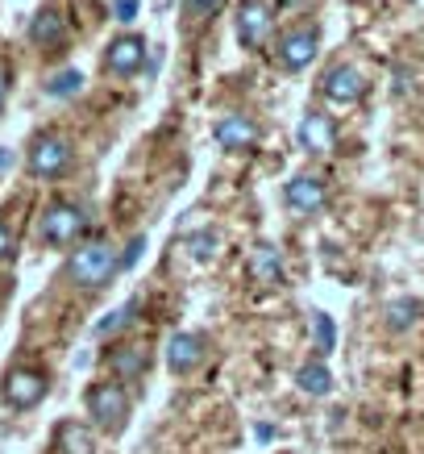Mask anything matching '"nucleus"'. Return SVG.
<instances>
[{
  "mask_svg": "<svg viewBox=\"0 0 424 454\" xmlns=\"http://www.w3.org/2000/svg\"><path fill=\"white\" fill-rule=\"evenodd\" d=\"M121 250L112 247L109 238H92L83 242L80 250H71L67 259V279L75 284L80 292H104L112 279L121 276Z\"/></svg>",
  "mask_w": 424,
  "mask_h": 454,
  "instance_id": "f257e3e1",
  "label": "nucleus"
},
{
  "mask_svg": "<svg viewBox=\"0 0 424 454\" xmlns=\"http://www.w3.org/2000/svg\"><path fill=\"white\" fill-rule=\"evenodd\" d=\"M88 230H92V217H88V208L75 205V200H55V205H46L42 225H38L42 242L55 247V250L80 247L83 238H88Z\"/></svg>",
  "mask_w": 424,
  "mask_h": 454,
  "instance_id": "f03ea898",
  "label": "nucleus"
},
{
  "mask_svg": "<svg viewBox=\"0 0 424 454\" xmlns=\"http://www.w3.org/2000/svg\"><path fill=\"white\" fill-rule=\"evenodd\" d=\"M83 409L92 417V426L104 429L109 438L125 434V426H129V392L117 380H100V384L88 387L83 392Z\"/></svg>",
  "mask_w": 424,
  "mask_h": 454,
  "instance_id": "7ed1b4c3",
  "label": "nucleus"
},
{
  "mask_svg": "<svg viewBox=\"0 0 424 454\" xmlns=\"http://www.w3.org/2000/svg\"><path fill=\"white\" fill-rule=\"evenodd\" d=\"M26 167H29V176H38V179L67 176L71 167H75V146H71V138H63L58 129H38V134L29 138Z\"/></svg>",
  "mask_w": 424,
  "mask_h": 454,
  "instance_id": "20e7f679",
  "label": "nucleus"
},
{
  "mask_svg": "<svg viewBox=\"0 0 424 454\" xmlns=\"http://www.w3.org/2000/svg\"><path fill=\"white\" fill-rule=\"evenodd\" d=\"M50 392V375L38 372V367H9L4 380H0V400L17 409V413H26V409H38L42 400Z\"/></svg>",
  "mask_w": 424,
  "mask_h": 454,
  "instance_id": "39448f33",
  "label": "nucleus"
},
{
  "mask_svg": "<svg viewBox=\"0 0 424 454\" xmlns=\"http://www.w3.org/2000/svg\"><path fill=\"white\" fill-rule=\"evenodd\" d=\"M316 55H320V29H316L312 21H300V26L283 29L279 42H274V59H279V67L283 71L312 67Z\"/></svg>",
  "mask_w": 424,
  "mask_h": 454,
  "instance_id": "423d86ee",
  "label": "nucleus"
},
{
  "mask_svg": "<svg viewBox=\"0 0 424 454\" xmlns=\"http://www.w3.org/2000/svg\"><path fill=\"white\" fill-rule=\"evenodd\" d=\"M233 26H237V42L246 51H266L274 42V9L266 0H242Z\"/></svg>",
  "mask_w": 424,
  "mask_h": 454,
  "instance_id": "0eeeda50",
  "label": "nucleus"
},
{
  "mask_svg": "<svg viewBox=\"0 0 424 454\" xmlns=\"http://www.w3.org/2000/svg\"><path fill=\"white\" fill-rule=\"evenodd\" d=\"M316 92H320L328 105H358L362 92H366V75H362L354 63H333V67H325V75L316 80Z\"/></svg>",
  "mask_w": 424,
  "mask_h": 454,
  "instance_id": "6e6552de",
  "label": "nucleus"
},
{
  "mask_svg": "<svg viewBox=\"0 0 424 454\" xmlns=\"http://www.w3.org/2000/svg\"><path fill=\"white\" fill-rule=\"evenodd\" d=\"M258 138H262L258 121L246 117V113H220L217 125H212V142L229 154H250L258 146Z\"/></svg>",
  "mask_w": 424,
  "mask_h": 454,
  "instance_id": "1a4fd4ad",
  "label": "nucleus"
},
{
  "mask_svg": "<svg viewBox=\"0 0 424 454\" xmlns=\"http://www.w3.org/2000/svg\"><path fill=\"white\" fill-rule=\"evenodd\" d=\"M296 138H300V146L308 154H316V159H328V154H337V142H342V134H337V121L328 117V113L320 109H308L300 117V129H296Z\"/></svg>",
  "mask_w": 424,
  "mask_h": 454,
  "instance_id": "9d476101",
  "label": "nucleus"
},
{
  "mask_svg": "<svg viewBox=\"0 0 424 454\" xmlns=\"http://www.w3.org/2000/svg\"><path fill=\"white\" fill-rule=\"evenodd\" d=\"M146 59H150L146 38H137V34H121V38L109 42V51H104V67H109L112 75H121V80H134L137 71H146Z\"/></svg>",
  "mask_w": 424,
  "mask_h": 454,
  "instance_id": "9b49d317",
  "label": "nucleus"
},
{
  "mask_svg": "<svg viewBox=\"0 0 424 454\" xmlns=\"http://www.w3.org/2000/svg\"><path fill=\"white\" fill-rule=\"evenodd\" d=\"M166 367L175 375H192L204 367V358H208V338L204 333H192V330H179L171 333V342H166Z\"/></svg>",
  "mask_w": 424,
  "mask_h": 454,
  "instance_id": "f8f14e48",
  "label": "nucleus"
},
{
  "mask_svg": "<svg viewBox=\"0 0 424 454\" xmlns=\"http://www.w3.org/2000/svg\"><path fill=\"white\" fill-rule=\"evenodd\" d=\"M283 205H288L291 213H300V217L320 213V208L328 205L325 179H320V176H291L288 184H283Z\"/></svg>",
  "mask_w": 424,
  "mask_h": 454,
  "instance_id": "ddd939ff",
  "label": "nucleus"
},
{
  "mask_svg": "<svg viewBox=\"0 0 424 454\" xmlns=\"http://www.w3.org/2000/svg\"><path fill=\"white\" fill-rule=\"evenodd\" d=\"M104 363H109V372H112V380H117V384H137V380H142V375L150 372V350H146V346H112L109 355H104Z\"/></svg>",
  "mask_w": 424,
  "mask_h": 454,
  "instance_id": "4468645a",
  "label": "nucleus"
},
{
  "mask_svg": "<svg viewBox=\"0 0 424 454\" xmlns=\"http://www.w3.org/2000/svg\"><path fill=\"white\" fill-rule=\"evenodd\" d=\"M250 279L266 284V288L283 284V254H279L274 242H258V247L250 250Z\"/></svg>",
  "mask_w": 424,
  "mask_h": 454,
  "instance_id": "2eb2a0df",
  "label": "nucleus"
},
{
  "mask_svg": "<svg viewBox=\"0 0 424 454\" xmlns=\"http://www.w3.org/2000/svg\"><path fill=\"white\" fill-rule=\"evenodd\" d=\"M55 446L58 454H96V434L88 421H63L55 429Z\"/></svg>",
  "mask_w": 424,
  "mask_h": 454,
  "instance_id": "dca6fc26",
  "label": "nucleus"
},
{
  "mask_svg": "<svg viewBox=\"0 0 424 454\" xmlns=\"http://www.w3.org/2000/svg\"><path fill=\"white\" fill-rule=\"evenodd\" d=\"M296 387H300L304 396H328L333 392V372H328V363L320 358H308L296 367Z\"/></svg>",
  "mask_w": 424,
  "mask_h": 454,
  "instance_id": "f3484780",
  "label": "nucleus"
},
{
  "mask_svg": "<svg viewBox=\"0 0 424 454\" xmlns=\"http://www.w3.org/2000/svg\"><path fill=\"white\" fill-rule=\"evenodd\" d=\"M63 38H67V26H63V17H58L55 9H42V13L29 21V42H34V46H46V51H50V46H58Z\"/></svg>",
  "mask_w": 424,
  "mask_h": 454,
  "instance_id": "a211bd4d",
  "label": "nucleus"
},
{
  "mask_svg": "<svg viewBox=\"0 0 424 454\" xmlns=\"http://www.w3.org/2000/svg\"><path fill=\"white\" fill-rule=\"evenodd\" d=\"M188 254H192L196 262H208V259H217V250H220V230H212V225H204V230H196L188 242Z\"/></svg>",
  "mask_w": 424,
  "mask_h": 454,
  "instance_id": "6ab92c4d",
  "label": "nucleus"
},
{
  "mask_svg": "<svg viewBox=\"0 0 424 454\" xmlns=\"http://www.w3.org/2000/svg\"><path fill=\"white\" fill-rule=\"evenodd\" d=\"M416 317H420V301H412V296L387 304V321H391V330H412V325H416Z\"/></svg>",
  "mask_w": 424,
  "mask_h": 454,
  "instance_id": "aec40b11",
  "label": "nucleus"
},
{
  "mask_svg": "<svg viewBox=\"0 0 424 454\" xmlns=\"http://www.w3.org/2000/svg\"><path fill=\"white\" fill-rule=\"evenodd\" d=\"M137 309H142V301H125L117 313H109V317H104V321L96 325V338H112L117 330H125V325H129V321L137 317Z\"/></svg>",
  "mask_w": 424,
  "mask_h": 454,
  "instance_id": "412c9836",
  "label": "nucleus"
},
{
  "mask_svg": "<svg viewBox=\"0 0 424 454\" xmlns=\"http://www.w3.org/2000/svg\"><path fill=\"white\" fill-rule=\"evenodd\" d=\"M312 342H316V350H320V355L337 346V325H333V317H328V313H312Z\"/></svg>",
  "mask_w": 424,
  "mask_h": 454,
  "instance_id": "4be33fe9",
  "label": "nucleus"
},
{
  "mask_svg": "<svg viewBox=\"0 0 424 454\" xmlns=\"http://www.w3.org/2000/svg\"><path fill=\"white\" fill-rule=\"evenodd\" d=\"M46 92L50 97H75V92H83V75L80 71H58L55 80L46 83Z\"/></svg>",
  "mask_w": 424,
  "mask_h": 454,
  "instance_id": "5701e85b",
  "label": "nucleus"
},
{
  "mask_svg": "<svg viewBox=\"0 0 424 454\" xmlns=\"http://www.w3.org/2000/svg\"><path fill=\"white\" fill-rule=\"evenodd\" d=\"M17 259V234L9 230V221H0V262Z\"/></svg>",
  "mask_w": 424,
  "mask_h": 454,
  "instance_id": "b1692460",
  "label": "nucleus"
},
{
  "mask_svg": "<svg viewBox=\"0 0 424 454\" xmlns=\"http://www.w3.org/2000/svg\"><path fill=\"white\" fill-rule=\"evenodd\" d=\"M142 250H146V238H142V234L129 238V247H125L121 254H117V259H121V271H129V267H134V262L142 259Z\"/></svg>",
  "mask_w": 424,
  "mask_h": 454,
  "instance_id": "393cba45",
  "label": "nucleus"
},
{
  "mask_svg": "<svg viewBox=\"0 0 424 454\" xmlns=\"http://www.w3.org/2000/svg\"><path fill=\"white\" fill-rule=\"evenodd\" d=\"M217 4H220V0H183V13L192 17V21H204V17L212 13Z\"/></svg>",
  "mask_w": 424,
  "mask_h": 454,
  "instance_id": "a878e982",
  "label": "nucleus"
},
{
  "mask_svg": "<svg viewBox=\"0 0 424 454\" xmlns=\"http://www.w3.org/2000/svg\"><path fill=\"white\" fill-rule=\"evenodd\" d=\"M137 9H142L137 0H112V17H117L121 26H129V21H134V17H137Z\"/></svg>",
  "mask_w": 424,
  "mask_h": 454,
  "instance_id": "bb28decb",
  "label": "nucleus"
},
{
  "mask_svg": "<svg viewBox=\"0 0 424 454\" xmlns=\"http://www.w3.org/2000/svg\"><path fill=\"white\" fill-rule=\"evenodd\" d=\"M4 100H9V71L0 67V109H4Z\"/></svg>",
  "mask_w": 424,
  "mask_h": 454,
  "instance_id": "cd10ccee",
  "label": "nucleus"
},
{
  "mask_svg": "<svg viewBox=\"0 0 424 454\" xmlns=\"http://www.w3.org/2000/svg\"><path fill=\"white\" fill-rule=\"evenodd\" d=\"M254 438H258V442H271L274 438V426H254Z\"/></svg>",
  "mask_w": 424,
  "mask_h": 454,
  "instance_id": "c85d7f7f",
  "label": "nucleus"
},
{
  "mask_svg": "<svg viewBox=\"0 0 424 454\" xmlns=\"http://www.w3.org/2000/svg\"><path fill=\"white\" fill-rule=\"evenodd\" d=\"M9 163H13V154H9V151H0V171H4Z\"/></svg>",
  "mask_w": 424,
  "mask_h": 454,
  "instance_id": "c756f323",
  "label": "nucleus"
}]
</instances>
